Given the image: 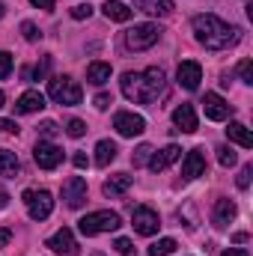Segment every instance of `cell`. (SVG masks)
<instances>
[{
  "label": "cell",
  "instance_id": "28",
  "mask_svg": "<svg viewBox=\"0 0 253 256\" xmlns=\"http://www.w3.org/2000/svg\"><path fill=\"white\" fill-rule=\"evenodd\" d=\"M218 161H220L224 167H232V164L238 161V155L232 152V146H218Z\"/></svg>",
  "mask_w": 253,
  "mask_h": 256
},
{
  "label": "cell",
  "instance_id": "7",
  "mask_svg": "<svg viewBox=\"0 0 253 256\" xmlns=\"http://www.w3.org/2000/svg\"><path fill=\"white\" fill-rule=\"evenodd\" d=\"M131 226H134V232H140V236H155L158 226H161V218H158L155 208H149V206H137L134 214H131Z\"/></svg>",
  "mask_w": 253,
  "mask_h": 256
},
{
  "label": "cell",
  "instance_id": "23",
  "mask_svg": "<svg viewBox=\"0 0 253 256\" xmlns=\"http://www.w3.org/2000/svg\"><path fill=\"white\" fill-rule=\"evenodd\" d=\"M116 152H120V149H116L114 140H98V143H96V164H98V167H108V164L116 158Z\"/></svg>",
  "mask_w": 253,
  "mask_h": 256
},
{
  "label": "cell",
  "instance_id": "43",
  "mask_svg": "<svg viewBox=\"0 0 253 256\" xmlns=\"http://www.w3.org/2000/svg\"><path fill=\"white\" fill-rule=\"evenodd\" d=\"M9 238H12V232H9V230H0V248H6Z\"/></svg>",
  "mask_w": 253,
  "mask_h": 256
},
{
  "label": "cell",
  "instance_id": "1",
  "mask_svg": "<svg viewBox=\"0 0 253 256\" xmlns=\"http://www.w3.org/2000/svg\"><path fill=\"white\" fill-rule=\"evenodd\" d=\"M120 86H122V96H126L128 102L149 104V102H155L164 92V72L158 66H152L146 72H126L122 80H120Z\"/></svg>",
  "mask_w": 253,
  "mask_h": 256
},
{
  "label": "cell",
  "instance_id": "37",
  "mask_svg": "<svg viewBox=\"0 0 253 256\" xmlns=\"http://www.w3.org/2000/svg\"><path fill=\"white\" fill-rule=\"evenodd\" d=\"M110 104H114V98H110L108 92H98V96H96V108H98V110H108Z\"/></svg>",
  "mask_w": 253,
  "mask_h": 256
},
{
  "label": "cell",
  "instance_id": "11",
  "mask_svg": "<svg viewBox=\"0 0 253 256\" xmlns=\"http://www.w3.org/2000/svg\"><path fill=\"white\" fill-rule=\"evenodd\" d=\"M63 200L68 208H80L86 202V182L80 176H72L63 182Z\"/></svg>",
  "mask_w": 253,
  "mask_h": 256
},
{
  "label": "cell",
  "instance_id": "38",
  "mask_svg": "<svg viewBox=\"0 0 253 256\" xmlns=\"http://www.w3.org/2000/svg\"><path fill=\"white\" fill-rule=\"evenodd\" d=\"M0 134H18L15 120H0Z\"/></svg>",
  "mask_w": 253,
  "mask_h": 256
},
{
  "label": "cell",
  "instance_id": "41",
  "mask_svg": "<svg viewBox=\"0 0 253 256\" xmlns=\"http://www.w3.org/2000/svg\"><path fill=\"white\" fill-rule=\"evenodd\" d=\"M30 3H33L36 9H45V12H51V9H54V0H30Z\"/></svg>",
  "mask_w": 253,
  "mask_h": 256
},
{
  "label": "cell",
  "instance_id": "21",
  "mask_svg": "<svg viewBox=\"0 0 253 256\" xmlns=\"http://www.w3.org/2000/svg\"><path fill=\"white\" fill-rule=\"evenodd\" d=\"M86 80H90V84H96V86L108 84V80H110V63H102V60L90 63V66H86Z\"/></svg>",
  "mask_w": 253,
  "mask_h": 256
},
{
  "label": "cell",
  "instance_id": "31",
  "mask_svg": "<svg viewBox=\"0 0 253 256\" xmlns=\"http://www.w3.org/2000/svg\"><path fill=\"white\" fill-rule=\"evenodd\" d=\"M114 248L120 250V256H137V248L131 244V238H116V242H114Z\"/></svg>",
  "mask_w": 253,
  "mask_h": 256
},
{
  "label": "cell",
  "instance_id": "17",
  "mask_svg": "<svg viewBox=\"0 0 253 256\" xmlns=\"http://www.w3.org/2000/svg\"><path fill=\"white\" fill-rule=\"evenodd\" d=\"M45 108V96L39 92V90H30V92H24L18 102H15V114H36V110H42Z\"/></svg>",
  "mask_w": 253,
  "mask_h": 256
},
{
  "label": "cell",
  "instance_id": "18",
  "mask_svg": "<svg viewBox=\"0 0 253 256\" xmlns=\"http://www.w3.org/2000/svg\"><path fill=\"white\" fill-rule=\"evenodd\" d=\"M212 218H214V226H226V224H232V218H236V202H232V200H218Z\"/></svg>",
  "mask_w": 253,
  "mask_h": 256
},
{
  "label": "cell",
  "instance_id": "45",
  "mask_svg": "<svg viewBox=\"0 0 253 256\" xmlns=\"http://www.w3.org/2000/svg\"><path fill=\"white\" fill-rule=\"evenodd\" d=\"M6 206H9V194L0 188V208H6Z\"/></svg>",
  "mask_w": 253,
  "mask_h": 256
},
{
  "label": "cell",
  "instance_id": "20",
  "mask_svg": "<svg viewBox=\"0 0 253 256\" xmlns=\"http://www.w3.org/2000/svg\"><path fill=\"white\" fill-rule=\"evenodd\" d=\"M134 6L140 12H149V15H170L173 12V0H134Z\"/></svg>",
  "mask_w": 253,
  "mask_h": 256
},
{
  "label": "cell",
  "instance_id": "30",
  "mask_svg": "<svg viewBox=\"0 0 253 256\" xmlns=\"http://www.w3.org/2000/svg\"><path fill=\"white\" fill-rule=\"evenodd\" d=\"M66 134H68V137H84V134H86V122H84V120H68Z\"/></svg>",
  "mask_w": 253,
  "mask_h": 256
},
{
  "label": "cell",
  "instance_id": "40",
  "mask_svg": "<svg viewBox=\"0 0 253 256\" xmlns=\"http://www.w3.org/2000/svg\"><path fill=\"white\" fill-rule=\"evenodd\" d=\"M72 164H74V167H78V170H84V167H86V164H90V158H86V155H84V152H74V155H72Z\"/></svg>",
  "mask_w": 253,
  "mask_h": 256
},
{
  "label": "cell",
  "instance_id": "32",
  "mask_svg": "<svg viewBox=\"0 0 253 256\" xmlns=\"http://www.w3.org/2000/svg\"><path fill=\"white\" fill-rule=\"evenodd\" d=\"M250 176H253V167L250 164H244L242 173H238V179H236V185H238L242 191H248V188H250Z\"/></svg>",
  "mask_w": 253,
  "mask_h": 256
},
{
  "label": "cell",
  "instance_id": "36",
  "mask_svg": "<svg viewBox=\"0 0 253 256\" xmlns=\"http://www.w3.org/2000/svg\"><path fill=\"white\" fill-rule=\"evenodd\" d=\"M57 131H60V128H57V122H51V120H45V122L39 126V134H42V137H48V140H51Z\"/></svg>",
  "mask_w": 253,
  "mask_h": 256
},
{
  "label": "cell",
  "instance_id": "15",
  "mask_svg": "<svg viewBox=\"0 0 253 256\" xmlns=\"http://www.w3.org/2000/svg\"><path fill=\"white\" fill-rule=\"evenodd\" d=\"M202 173H206V155H202V149H190L185 155V164H182V176L185 179H196Z\"/></svg>",
  "mask_w": 253,
  "mask_h": 256
},
{
  "label": "cell",
  "instance_id": "6",
  "mask_svg": "<svg viewBox=\"0 0 253 256\" xmlns=\"http://www.w3.org/2000/svg\"><path fill=\"white\" fill-rule=\"evenodd\" d=\"M24 202L33 220H45L54 212V196L48 191H24Z\"/></svg>",
  "mask_w": 253,
  "mask_h": 256
},
{
  "label": "cell",
  "instance_id": "35",
  "mask_svg": "<svg viewBox=\"0 0 253 256\" xmlns=\"http://www.w3.org/2000/svg\"><path fill=\"white\" fill-rule=\"evenodd\" d=\"M9 72H12V54L0 51V80H3V78H9Z\"/></svg>",
  "mask_w": 253,
  "mask_h": 256
},
{
  "label": "cell",
  "instance_id": "22",
  "mask_svg": "<svg viewBox=\"0 0 253 256\" xmlns=\"http://www.w3.org/2000/svg\"><path fill=\"white\" fill-rule=\"evenodd\" d=\"M131 182H134V176L116 173V176H110V179L104 182V194H108V196H120V194H126L128 188H131Z\"/></svg>",
  "mask_w": 253,
  "mask_h": 256
},
{
  "label": "cell",
  "instance_id": "25",
  "mask_svg": "<svg viewBox=\"0 0 253 256\" xmlns=\"http://www.w3.org/2000/svg\"><path fill=\"white\" fill-rule=\"evenodd\" d=\"M102 9H104V15H108L110 21H120V24H122V21H128V18L134 15V12L128 9L126 3H120V0H108Z\"/></svg>",
  "mask_w": 253,
  "mask_h": 256
},
{
  "label": "cell",
  "instance_id": "3",
  "mask_svg": "<svg viewBox=\"0 0 253 256\" xmlns=\"http://www.w3.org/2000/svg\"><path fill=\"white\" fill-rule=\"evenodd\" d=\"M78 226H80V232H84V236H98V232H114V230H120V226H122V220H120V214H116V212L102 208V212H92V214L80 218V220H78Z\"/></svg>",
  "mask_w": 253,
  "mask_h": 256
},
{
  "label": "cell",
  "instance_id": "33",
  "mask_svg": "<svg viewBox=\"0 0 253 256\" xmlns=\"http://www.w3.org/2000/svg\"><path fill=\"white\" fill-rule=\"evenodd\" d=\"M90 15H92V6H90V3L72 6V18H74V21H84V18H90Z\"/></svg>",
  "mask_w": 253,
  "mask_h": 256
},
{
  "label": "cell",
  "instance_id": "14",
  "mask_svg": "<svg viewBox=\"0 0 253 256\" xmlns=\"http://www.w3.org/2000/svg\"><path fill=\"white\" fill-rule=\"evenodd\" d=\"M179 155H182V149H179L176 143H170V146L158 149L155 155H149V170H152V173H161V170H167L173 161H179Z\"/></svg>",
  "mask_w": 253,
  "mask_h": 256
},
{
  "label": "cell",
  "instance_id": "39",
  "mask_svg": "<svg viewBox=\"0 0 253 256\" xmlns=\"http://www.w3.org/2000/svg\"><path fill=\"white\" fill-rule=\"evenodd\" d=\"M48 68H51V57H45V60H42V66H36L33 78H36V80H39V78H45V74H48Z\"/></svg>",
  "mask_w": 253,
  "mask_h": 256
},
{
  "label": "cell",
  "instance_id": "8",
  "mask_svg": "<svg viewBox=\"0 0 253 256\" xmlns=\"http://www.w3.org/2000/svg\"><path fill=\"white\" fill-rule=\"evenodd\" d=\"M33 158H36V164H39L42 170H54V167H60V161H63V149L54 146L51 140H39L36 149H33Z\"/></svg>",
  "mask_w": 253,
  "mask_h": 256
},
{
  "label": "cell",
  "instance_id": "24",
  "mask_svg": "<svg viewBox=\"0 0 253 256\" xmlns=\"http://www.w3.org/2000/svg\"><path fill=\"white\" fill-rule=\"evenodd\" d=\"M226 137H230L232 143L244 146V149H250V146H253V134L248 131V126H242V122H230V128H226Z\"/></svg>",
  "mask_w": 253,
  "mask_h": 256
},
{
  "label": "cell",
  "instance_id": "27",
  "mask_svg": "<svg viewBox=\"0 0 253 256\" xmlns=\"http://www.w3.org/2000/svg\"><path fill=\"white\" fill-rule=\"evenodd\" d=\"M149 155H152V146H149V143L137 146V149H134V155H131L134 167H143V164H149Z\"/></svg>",
  "mask_w": 253,
  "mask_h": 256
},
{
  "label": "cell",
  "instance_id": "29",
  "mask_svg": "<svg viewBox=\"0 0 253 256\" xmlns=\"http://www.w3.org/2000/svg\"><path fill=\"white\" fill-rule=\"evenodd\" d=\"M21 33H24L27 42H39V39H42V33H39V27H36L33 21H24V24H21Z\"/></svg>",
  "mask_w": 253,
  "mask_h": 256
},
{
  "label": "cell",
  "instance_id": "16",
  "mask_svg": "<svg viewBox=\"0 0 253 256\" xmlns=\"http://www.w3.org/2000/svg\"><path fill=\"white\" fill-rule=\"evenodd\" d=\"M173 122H176L179 131L194 134V131H196V114H194V104H179V108L173 110Z\"/></svg>",
  "mask_w": 253,
  "mask_h": 256
},
{
  "label": "cell",
  "instance_id": "44",
  "mask_svg": "<svg viewBox=\"0 0 253 256\" xmlns=\"http://www.w3.org/2000/svg\"><path fill=\"white\" fill-rule=\"evenodd\" d=\"M232 242H236V244H244V242H248V232H236Z\"/></svg>",
  "mask_w": 253,
  "mask_h": 256
},
{
  "label": "cell",
  "instance_id": "47",
  "mask_svg": "<svg viewBox=\"0 0 253 256\" xmlns=\"http://www.w3.org/2000/svg\"><path fill=\"white\" fill-rule=\"evenodd\" d=\"M3 12H6V9H3V3H0V18H3Z\"/></svg>",
  "mask_w": 253,
  "mask_h": 256
},
{
  "label": "cell",
  "instance_id": "5",
  "mask_svg": "<svg viewBox=\"0 0 253 256\" xmlns=\"http://www.w3.org/2000/svg\"><path fill=\"white\" fill-rule=\"evenodd\" d=\"M161 39V27L158 24H134L126 33V45L131 51H146Z\"/></svg>",
  "mask_w": 253,
  "mask_h": 256
},
{
  "label": "cell",
  "instance_id": "4",
  "mask_svg": "<svg viewBox=\"0 0 253 256\" xmlns=\"http://www.w3.org/2000/svg\"><path fill=\"white\" fill-rule=\"evenodd\" d=\"M48 96L57 102V104H66V108H72V104H80V98H84V90L72 80V78H54L51 84H48Z\"/></svg>",
  "mask_w": 253,
  "mask_h": 256
},
{
  "label": "cell",
  "instance_id": "34",
  "mask_svg": "<svg viewBox=\"0 0 253 256\" xmlns=\"http://www.w3.org/2000/svg\"><path fill=\"white\" fill-rule=\"evenodd\" d=\"M238 78H242L244 84H253V63L250 60H242V63H238Z\"/></svg>",
  "mask_w": 253,
  "mask_h": 256
},
{
  "label": "cell",
  "instance_id": "10",
  "mask_svg": "<svg viewBox=\"0 0 253 256\" xmlns=\"http://www.w3.org/2000/svg\"><path fill=\"white\" fill-rule=\"evenodd\" d=\"M48 250H54V254H66V256H78L80 254V248H78V242H74V236H72L68 226L57 230V232L48 238Z\"/></svg>",
  "mask_w": 253,
  "mask_h": 256
},
{
  "label": "cell",
  "instance_id": "9",
  "mask_svg": "<svg viewBox=\"0 0 253 256\" xmlns=\"http://www.w3.org/2000/svg\"><path fill=\"white\" fill-rule=\"evenodd\" d=\"M114 128H116L122 137H137V134H143V131H146V120H143L140 114L122 110V114H116V116H114Z\"/></svg>",
  "mask_w": 253,
  "mask_h": 256
},
{
  "label": "cell",
  "instance_id": "42",
  "mask_svg": "<svg viewBox=\"0 0 253 256\" xmlns=\"http://www.w3.org/2000/svg\"><path fill=\"white\" fill-rule=\"evenodd\" d=\"M220 256H250L248 250H238V248H230V250H224Z\"/></svg>",
  "mask_w": 253,
  "mask_h": 256
},
{
  "label": "cell",
  "instance_id": "2",
  "mask_svg": "<svg viewBox=\"0 0 253 256\" xmlns=\"http://www.w3.org/2000/svg\"><path fill=\"white\" fill-rule=\"evenodd\" d=\"M236 33H238L236 27H230L226 21H220V18L212 15V12L194 18V36H196V42L206 45L208 51H224V48H230V45L238 39Z\"/></svg>",
  "mask_w": 253,
  "mask_h": 256
},
{
  "label": "cell",
  "instance_id": "12",
  "mask_svg": "<svg viewBox=\"0 0 253 256\" xmlns=\"http://www.w3.org/2000/svg\"><path fill=\"white\" fill-rule=\"evenodd\" d=\"M176 80H179V86H185L188 92H194V90L200 86V80H202V68H200V63H194V60L179 63V68H176Z\"/></svg>",
  "mask_w": 253,
  "mask_h": 256
},
{
  "label": "cell",
  "instance_id": "26",
  "mask_svg": "<svg viewBox=\"0 0 253 256\" xmlns=\"http://www.w3.org/2000/svg\"><path fill=\"white\" fill-rule=\"evenodd\" d=\"M176 250V242L173 238H158L152 248H149V256H170Z\"/></svg>",
  "mask_w": 253,
  "mask_h": 256
},
{
  "label": "cell",
  "instance_id": "46",
  "mask_svg": "<svg viewBox=\"0 0 253 256\" xmlns=\"http://www.w3.org/2000/svg\"><path fill=\"white\" fill-rule=\"evenodd\" d=\"M3 104H6V96H3V92H0V108H3Z\"/></svg>",
  "mask_w": 253,
  "mask_h": 256
},
{
  "label": "cell",
  "instance_id": "13",
  "mask_svg": "<svg viewBox=\"0 0 253 256\" xmlns=\"http://www.w3.org/2000/svg\"><path fill=\"white\" fill-rule=\"evenodd\" d=\"M202 110H206V116H208V120L224 122V120L232 114V104H226L218 92H206V98H202Z\"/></svg>",
  "mask_w": 253,
  "mask_h": 256
},
{
  "label": "cell",
  "instance_id": "19",
  "mask_svg": "<svg viewBox=\"0 0 253 256\" xmlns=\"http://www.w3.org/2000/svg\"><path fill=\"white\" fill-rule=\"evenodd\" d=\"M18 170H21L18 155H15V152H9V149H0V176H3V179H15V176H18Z\"/></svg>",
  "mask_w": 253,
  "mask_h": 256
}]
</instances>
